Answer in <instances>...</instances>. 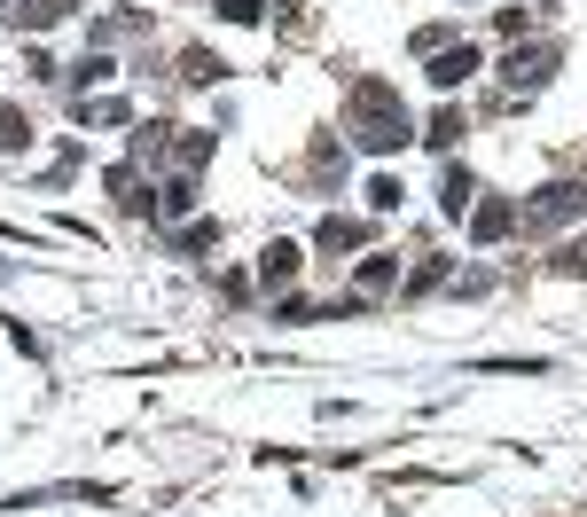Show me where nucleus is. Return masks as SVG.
<instances>
[{
  "label": "nucleus",
  "instance_id": "2",
  "mask_svg": "<svg viewBox=\"0 0 587 517\" xmlns=\"http://www.w3.org/2000/svg\"><path fill=\"white\" fill-rule=\"evenodd\" d=\"M580 204H587V188H572V181H564V188H541V204H533V228H548V220H572Z\"/></svg>",
  "mask_w": 587,
  "mask_h": 517
},
{
  "label": "nucleus",
  "instance_id": "5",
  "mask_svg": "<svg viewBox=\"0 0 587 517\" xmlns=\"http://www.w3.org/2000/svg\"><path fill=\"white\" fill-rule=\"evenodd\" d=\"M353 243H361L353 220H321V251H353Z\"/></svg>",
  "mask_w": 587,
  "mask_h": 517
},
{
  "label": "nucleus",
  "instance_id": "6",
  "mask_svg": "<svg viewBox=\"0 0 587 517\" xmlns=\"http://www.w3.org/2000/svg\"><path fill=\"white\" fill-rule=\"evenodd\" d=\"M220 16H227V24H251V16H259V0H220Z\"/></svg>",
  "mask_w": 587,
  "mask_h": 517
},
{
  "label": "nucleus",
  "instance_id": "4",
  "mask_svg": "<svg viewBox=\"0 0 587 517\" xmlns=\"http://www.w3.org/2000/svg\"><path fill=\"white\" fill-rule=\"evenodd\" d=\"M470 71H478V47H462V55H439V63H431V79H439V87L470 79Z\"/></svg>",
  "mask_w": 587,
  "mask_h": 517
},
{
  "label": "nucleus",
  "instance_id": "1",
  "mask_svg": "<svg viewBox=\"0 0 587 517\" xmlns=\"http://www.w3.org/2000/svg\"><path fill=\"white\" fill-rule=\"evenodd\" d=\"M353 126H361L368 149H392V141H407V110L384 87H361V94H353Z\"/></svg>",
  "mask_w": 587,
  "mask_h": 517
},
{
  "label": "nucleus",
  "instance_id": "3",
  "mask_svg": "<svg viewBox=\"0 0 587 517\" xmlns=\"http://www.w3.org/2000/svg\"><path fill=\"white\" fill-rule=\"evenodd\" d=\"M259 275H267V282H290V275H298V243H267Z\"/></svg>",
  "mask_w": 587,
  "mask_h": 517
}]
</instances>
